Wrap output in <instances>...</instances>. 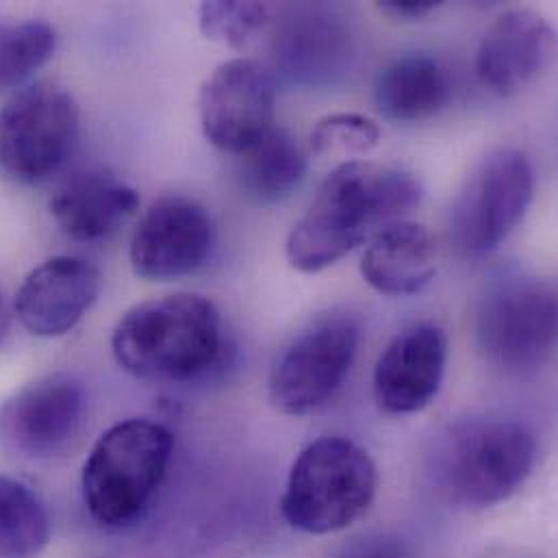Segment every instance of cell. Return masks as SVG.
<instances>
[{
    "instance_id": "9c48e42d",
    "label": "cell",
    "mask_w": 558,
    "mask_h": 558,
    "mask_svg": "<svg viewBox=\"0 0 558 558\" xmlns=\"http://www.w3.org/2000/svg\"><path fill=\"white\" fill-rule=\"evenodd\" d=\"M359 339V324L345 315L326 317L304 330L272 369V404L284 415H306L324 407L343 385Z\"/></svg>"
},
{
    "instance_id": "484cf974",
    "label": "cell",
    "mask_w": 558,
    "mask_h": 558,
    "mask_svg": "<svg viewBox=\"0 0 558 558\" xmlns=\"http://www.w3.org/2000/svg\"><path fill=\"white\" fill-rule=\"evenodd\" d=\"M441 2L437 0H385L378 7L393 15V17H407V20H422L430 15Z\"/></svg>"
},
{
    "instance_id": "cb8c5ba5",
    "label": "cell",
    "mask_w": 558,
    "mask_h": 558,
    "mask_svg": "<svg viewBox=\"0 0 558 558\" xmlns=\"http://www.w3.org/2000/svg\"><path fill=\"white\" fill-rule=\"evenodd\" d=\"M380 142V126L359 113H330L311 131V150L322 159L359 161Z\"/></svg>"
},
{
    "instance_id": "30bf717a",
    "label": "cell",
    "mask_w": 558,
    "mask_h": 558,
    "mask_svg": "<svg viewBox=\"0 0 558 558\" xmlns=\"http://www.w3.org/2000/svg\"><path fill=\"white\" fill-rule=\"evenodd\" d=\"M85 415L87 391L76 376H41L0 402V448L28 461H50L74 444Z\"/></svg>"
},
{
    "instance_id": "ac0fdd59",
    "label": "cell",
    "mask_w": 558,
    "mask_h": 558,
    "mask_svg": "<svg viewBox=\"0 0 558 558\" xmlns=\"http://www.w3.org/2000/svg\"><path fill=\"white\" fill-rule=\"evenodd\" d=\"M450 98V83L441 63L424 52L391 61L376 78L374 100L391 122H424L435 118Z\"/></svg>"
},
{
    "instance_id": "603a6c76",
    "label": "cell",
    "mask_w": 558,
    "mask_h": 558,
    "mask_svg": "<svg viewBox=\"0 0 558 558\" xmlns=\"http://www.w3.org/2000/svg\"><path fill=\"white\" fill-rule=\"evenodd\" d=\"M272 20L268 2L214 0L198 9V24L207 39L229 48H246Z\"/></svg>"
},
{
    "instance_id": "4fadbf2b",
    "label": "cell",
    "mask_w": 558,
    "mask_h": 558,
    "mask_svg": "<svg viewBox=\"0 0 558 558\" xmlns=\"http://www.w3.org/2000/svg\"><path fill=\"white\" fill-rule=\"evenodd\" d=\"M102 279L81 257H52L31 270L15 291L13 313L24 330L52 339L70 332L96 304Z\"/></svg>"
},
{
    "instance_id": "5bb4252c",
    "label": "cell",
    "mask_w": 558,
    "mask_h": 558,
    "mask_svg": "<svg viewBox=\"0 0 558 558\" xmlns=\"http://www.w3.org/2000/svg\"><path fill=\"white\" fill-rule=\"evenodd\" d=\"M448 363L446 332L415 324L391 339L374 367V398L393 415L426 409L441 389Z\"/></svg>"
},
{
    "instance_id": "6da1fadb",
    "label": "cell",
    "mask_w": 558,
    "mask_h": 558,
    "mask_svg": "<svg viewBox=\"0 0 558 558\" xmlns=\"http://www.w3.org/2000/svg\"><path fill=\"white\" fill-rule=\"evenodd\" d=\"M422 201L417 179L372 161H345L319 185L291 229L284 253L298 272H322L383 227L404 220Z\"/></svg>"
},
{
    "instance_id": "ba28073f",
    "label": "cell",
    "mask_w": 558,
    "mask_h": 558,
    "mask_svg": "<svg viewBox=\"0 0 558 558\" xmlns=\"http://www.w3.org/2000/svg\"><path fill=\"white\" fill-rule=\"evenodd\" d=\"M557 289L542 280L498 284L481 304L476 335L485 356L505 372L539 369L557 345Z\"/></svg>"
},
{
    "instance_id": "7402d4cb",
    "label": "cell",
    "mask_w": 558,
    "mask_h": 558,
    "mask_svg": "<svg viewBox=\"0 0 558 558\" xmlns=\"http://www.w3.org/2000/svg\"><path fill=\"white\" fill-rule=\"evenodd\" d=\"M57 48V31L44 20H0V92L24 85Z\"/></svg>"
},
{
    "instance_id": "44dd1931",
    "label": "cell",
    "mask_w": 558,
    "mask_h": 558,
    "mask_svg": "<svg viewBox=\"0 0 558 558\" xmlns=\"http://www.w3.org/2000/svg\"><path fill=\"white\" fill-rule=\"evenodd\" d=\"M50 515L22 481L0 474V558H35L50 542Z\"/></svg>"
},
{
    "instance_id": "8fae6325",
    "label": "cell",
    "mask_w": 558,
    "mask_h": 558,
    "mask_svg": "<svg viewBox=\"0 0 558 558\" xmlns=\"http://www.w3.org/2000/svg\"><path fill=\"white\" fill-rule=\"evenodd\" d=\"M277 81L257 59L220 63L203 83L198 113L205 140L229 155L259 142L275 124Z\"/></svg>"
},
{
    "instance_id": "2e32d148",
    "label": "cell",
    "mask_w": 558,
    "mask_h": 558,
    "mask_svg": "<svg viewBox=\"0 0 558 558\" xmlns=\"http://www.w3.org/2000/svg\"><path fill=\"white\" fill-rule=\"evenodd\" d=\"M137 209V190L109 170L74 172L48 203L57 227L76 242L109 240Z\"/></svg>"
},
{
    "instance_id": "8992f818",
    "label": "cell",
    "mask_w": 558,
    "mask_h": 558,
    "mask_svg": "<svg viewBox=\"0 0 558 558\" xmlns=\"http://www.w3.org/2000/svg\"><path fill=\"white\" fill-rule=\"evenodd\" d=\"M78 137L74 96L48 81L15 92L0 109V177L37 185L68 161Z\"/></svg>"
},
{
    "instance_id": "52a82bcc",
    "label": "cell",
    "mask_w": 558,
    "mask_h": 558,
    "mask_svg": "<svg viewBox=\"0 0 558 558\" xmlns=\"http://www.w3.org/2000/svg\"><path fill=\"white\" fill-rule=\"evenodd\" d=\"M535 196L531 159L515 148L489 153L468 177L450 211V240L468 255H487L509 240Z\"/></svg>"
},
{
    "instance_id": "e0dca14e",
    "label": "cell",
    "mask_w": 558,
    "mask_h": 558,
    "mask_svg": "<svg viewBox=\"0 0 558 558\" xmlns=\"http://www.w3.org/2000/svg\"><path fill=\"white\" fill-rule=\"evenodd\" d=\"M361 275L385 295H415L437 275V244L417 222H391L369 238Z\"/></svg>"
},
{
    "instance_id": "3957f363",
    "label": "cell",
    "mask_w": 558,
    "mask_h": 558,
    "mask_svg": "<svg viewBox=\"0 0 558 558\" xmlns=\"http://www.w3.org/2000/svg\"><path fill=\"white\" fill-rule=\"evenodd\" d=\"M174 452V435L148 417L113 424L94 444L81 476L89 518L105 529L133 524L159 492Z\"/></svg>"
},
{
    "instance_id": "4316f807",
    "label": "cell",
    "mask_w": 558,
    "mask_h": 558,
    "mask_svg": "<svg viewBox=\"0 0 558 558\" xmlns=\"http://www.w3.org/2000/svg\"><path fill=\"white\" fill-rule=\"evenodd\" d=\"M4 324H7V311H4V300H2V293H0V335L4 330Z\"/></svg>"
},
{
    "instance_id": "d6986e66",
    "label": "cell",
    "mask_w": 558,
    "mask_h": 558,
    "mask_svg": "<svg viewBox=\"0 0 558 558\" xmlns=\"http://www.w3.org/2000/svg\"><path fill=\"white\" fill-rule=\"evenodd\" d=\"M238 157L235 177L242 190L259 203H279L287 198L306 174V155L295 137L272 126Z\"/></svg>"
},
{
    "instance_id": "ffe728a7",
    "label": "cell",
    "mask_w": 558,
    "mask_h": 558,
    "mask_svg": "<svg viewBox=\"0 0 558 558\" xmlns=\"http://www.w3.org/2000/svg\"><path fill=\"white\" fill-rule=\"evenodd\" d=\"M345 33L339 31L326 15L304 11L302 17L291 20L275 41L277 63L287 74L313 76L326 74L335 68L337 59L345 54Z\"/></svg>"
},
{
    "instance_id": "7a4b0ae2",
    "label": "cell",
    "mask_w": 558,
    "mask_h": 558,
    "mask_svg": "<svg viewBox=\"0 0 558 558\" xmlns=\"http://www.w3.org/2000/svg\"><path fill=\"white\" fill-rule=\"evenodd\" d=\"M222 345L220 311L201 293L140 302L111 335L118 365L150 383H185L207 374L220 361Z\"/></svg>"
},
{
    "instance_id": "d4e9b609",
    "label": "cell",
    "mask_w": 558,
    "mask_h": 558,
    "mask_svg": "<svg viewBox=\"0 0 558 558\" xmlns=\"http://www.w3.org/2000/svg\"><path fill=\"white\" fill-rule=\"evenodd\" d=\"M339 558H413L409 546L396 535H365L350 542Z\"/></svg>"
},
{
    "instance_id": "5b68a950",
    "label": "cell",
    "mask_w": 558,
    "mask_h": 558,
    "mask_svg": "<svg viewBox=\"0 0 558 558\" xmlns=\"http://www.w3.org/2000/svg\"><path fill=\"white\" fill-rule=\"evenodd\" d=\"M376 485V465L365 448L345 437H322L298 454L280 513L300 533H339L369 509Z\"/></svg>"
},
{
    "instance_id": "277c9868",
    "label": "cell",
    "mask_w": 558,
    "mask_h": 558,
    "mask_svg": "<svg viewBox=\"0 0 558 558\" xmlns=\"http://www.w3.org/2000/svg\"><path fill=\"white\" fill-rule=\"evenodd\" d=\"M537 461L535 435L511 420H470L435 446V481L463 507H494L511 498Z\"/></svg>"
},
{
    "instance_id": "9a60e30c",
    "label": "cell",
    "mask_w": 558,
    "mask_h": 558,
    "mask_svg": "<svg viewBox=\"0 0 558 558\" xmlns=\"http://www.w3.org/2000/svg\"><path fill=\"white\" fill-rule=\"evenodd\" d=\"M555 44V31L544 15L511 9L485 33L476 52V74L492 94L515 96L546 70Z\"/></svg>"
},
{
    "instance_id": "7c38bea8",
    "label": "cell",
    "mask_w": 558,
    "mask_h": 558,
    "mask_svg": "<svg viewBox=\"0 0 558 558\" xmlns=\"http://www.w3.org/2000/svg\"><path fill=\"white\" fill-rule=\"evenodd\" d=\"M216 248L211 214L185 196H161L140 218L131 238V266L140 279L168 282L196 275Z\"/></svg>"
}]
</instances>
